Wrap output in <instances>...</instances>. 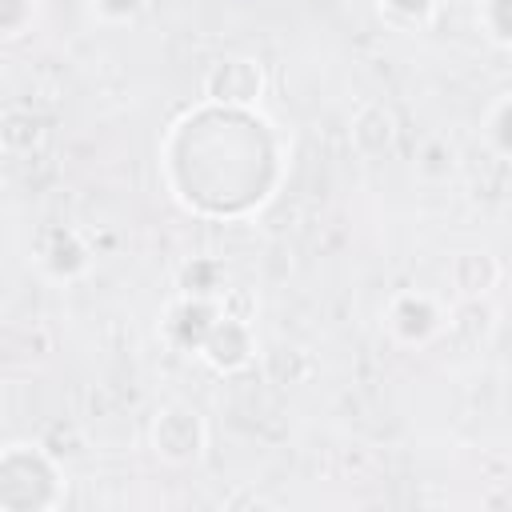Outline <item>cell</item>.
I'll list each match as a JSON object with an SVG mask.
<instances>
[{
    "label": "cell",
    "mask_w": 512,
    "mask_h": 512,
    "mask_svg": "<svg viewBox=\"0 0 512 512\" xmlns=\"http://www.w3.org/2000/svg\"><path fill=\"white\" fill-rule=\"evenodd\" d=\"M200 444H204V428H200V416L192 408H164L160 420H156V452L184 464V460H196L200 456Z\"/></svg>",
    "instance_id": "1"
},
{
    "label": "cell",
    "mask_w": 512,
    "mask_h": 512,
    "mask_svg": "<svg viewBox=\"0 0 512 512\" xmlns=\"http://www.w3.org/2000/svg\"><path fill=\"white\" fill-rule=\"evenodd\" d=\"M212 80H220L216 100H236V104H244V100H252V96L260 92V68H256L252 60H220V64L212 68Z\"/></svg>",
    "instance_id": "2"
}]
</instances>
